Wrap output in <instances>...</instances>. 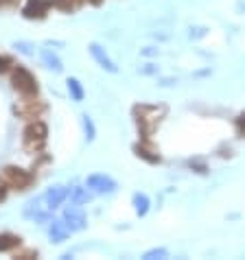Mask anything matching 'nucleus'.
<instances>
[{
  "mask_svg": "<svg viewBox=\"0 0 245 260\" xmlns=\"http://www.w3.org/2000/svg\"><path fill=\"white\" fill-rule=\"evenodd\" d=\"M85 188L97 192V194H110L118 188L116 179H112L110 175H103V173H97V175H90L88 182H85Z\"/></svg>",
  "mask_w": 245,
  "mask_h": 260,
  "instance_id": "5",
  "label": "nucleus"
},
{
  "mask_svg": "<svg viewBox=\"0 0 245 260\" xmlns=\"http://www.w3.org/2000/svg\"><path fill=\"white\" fill-rule=\"evenodd\" d=\"M83 129H85V134H88V136H85V138H88V140L95 138V125H92V120H90L88 114H85V116H83Z\"/></svg>",
  "mask_w": 245,
  "mask_h": 260,
  "instance_id": "18",
  "label": "nucleus"
},
{
  "mask_svg": "<svg viewBox=\"0 0 245 260\" xmlns=\"http://www.w3.org/2000/svg\"><path fill=\"white\" fill-rule=\"evenodd\" d=\"M134 206H136V212H138L140 216H145L147 210H149V199L145 197V194H136V197H134Z\"/></svg>",
  "mask_w": 245,
  "mask_h": 260,
  "instance_id": "17",
  "label": "nucleus"
},
{
  "mask_svg": "<svg viewBox=\"0 0 245 260\" xmlns=\"http://www.w3.org/2000/svg\"><path fill=\"white\" fill-rule=\"evenodd\" d=\"M48 234H50V238H53L55 243H62V241H66V238H68L70 230H68V225L64 221H53V225H50V230H48Z\"/></svg>",
  "mask_w": 245,
  "mask_h": 260,
  "instance_id": "11",
  "label": "nucleus"
},
{
  "mask_svg": "<svg viewBox=\"0 0 245 260\" xmlns=\"http://www.w3.org/2000/svg\"><path fill=\"white\" fill-rule=\"evenodd\" d=\"M64 223L68 225L70 232H75V230H83L85 228V214L83 210L79 208V204H73L64 214Z\"/></svg>",
  "mask_w": 245,
  "mask_h": 260,
  "instance_id": "8",
  "label": "nucleus"
},
{
  "mask_svg": "<svg viewBox=\"0 0 245 260\" xmlns=\"http://www.w3.org/2000/svg\"><path fill=\"white\" fill-rule=\"evenodd\" d=\"M3 199H5V188L0 186V201H3Z\"/></svg>",
  "mask_w": 245,
  "mask_h": 260,
  "instance_id": "22",
  "label": "nucleus"
},
{
  "mask_svg": "<svg viewBox=\"0 0 245 260\" xmlns=\"http://www.w3.org/2000/svg\"><path fill=\"white\" fill-rule=\"evenodd\" d=\"M236 129H239L241 136H245V114H243V116H239V120H236Z\"/></svg>",
  "mask_w": 245,
  "mask_h": 260,
  "instance_id": "20",
  "label": "nucleus"
},
{
  "mask_svg": "<svg viewBox=\"0 0 245 260\" xmlns=\"http://www.w3.org/2000/svg\"><path fill=\"white\" fill-rule=\"evenodd\" d=\"M66 197H68V190L64 188V186H50V188L42 194V204L53 212L55 208H59L64 201H66Z\"/></svg>",
  "mask_w": 245,
  "mask_h": 260,
  "instance_id": "6",
  "label": "nucleus"
},
{
  "mask_svg": "<svg viewBox=\"0 0 245 260\" xmlns=\"http://www.w3.org/2000/svg\"><path fill=\"white\" fill-rule=\"evenodd\" d=\"M90 53H92V57H95V61L99 63L101 68H105L107 72H116L118 68L114 66V61L107 57V53H105V48H101L99 44H90Z\"/></svg>",
  "mask_w": 245,
  "mask_h": 260,
  "instance_id": "9",
  "label": "nucleus"
},
{
  "mask_svg": "<svg viewBox=\"0 0 245 260\" xmlns=\"http://www.w3.org/2000/svg\"><path fill=\"white\" fill-rule=\"evenodd\" d=\"M167 256H169L167 249H151V251H147V254H145L147 260H151V258H167Z\"/></svg>",
  "mask_w": 245,
  "mask_h": 260,
  "instance_id": "19",
  "label": "nucleus"
},
{
  "mask_svg": "<svg viewBox=\"0 0 245 260\" xmlns=\"http://www.w3.org/2000/svg\"><path fill=\"white\" fill-rule=\"evenodd\" d=\"M68 92H70V96H73V101H83V88H81V83L77 81V79H68Z\"/></svg>",
  "mask_w": 245,
  "mask_h": 260,
  "instance_id": "16",
  "label": "nucleus"
},
{
  "mask_svg": "<svg viewBox=\"0 0 245 260\" xmlns=\"http://www.w3.org/2000/svg\"><path fill=\"white\" fill-rule=\"evenodd\" d=\"M46 138H48V127L44 122L35 120L24 129V149L33 151V153L35 151H42L46 144Z\"/></svg>",
  "mask_w": 245,
  "mask_h": 260,
  "instance_id": "3",
  "label": "nucleus"
},
{
  "mask_svg": "<svg viewBox=\"0 0 245 260\" xmlns=\"http://www.w3.org/2000/svg\"><path fill=\"white\" fill-rule=\"evenodd\" d=\"M16 112L20 114V116H24V118H38L40 114L44 112V105L38 103V101H26L24 105L16 107Z\"/></svg>",
  "mask_w": 245,
  "mask_h": 260,
  "instance_id": "10",
  "label": "nucleus"
},
{
  "mask_svg": "<svg viewBox=\"0 0 245 260\" xmlns=\"http://www.w3.org/2000/svg\"><path fill=\"white\" fill-rule=\"evenodd\" d=\"M136 153H138L140 157H145L147 162H154V164L160 162V153L151 147H145V144H138V147H136Z\"/></svg>",
  "mask_w": 245,
  "mask_h": 260,
  "instance_id": "13",
  "label": "nucleus"
},
{
  "mask_svg": "<svg viewBox=\"0 0 245 260\" xmlns=\"http://www.w3.org/2000/svg\"><path fill=\"white\" fill-rule=\"evenodd\" d=\"M53 7V0H28V3L24 5V18L28 20H40V18H44L48 9Z\"/></svg>",
  "mask_w": 245,
  "mask_h": 260,
  "instance_id": "7",
  "label": "nucleus"
},
{
  "mask_svg": "<svg viewBox=\"0 0 245 260\" xmlns=\"http://www.w3.org/2000/svg\"><path fill=\"white\" fill-rule=\"evenodd\" d=\"M11 83H13V88H16L20 94H24V96H35L38 94V81H35V77L22 66H18L16 70H13Z\"/></svg>",
  "mask_w": 245,
  "mask_h": 260,
  "instance_id": "4",
  "label": "nucleus"
},
{
  "mask_svg": "<svg viewBox=\"0 0 245 260\" xmlns=\"http://www.w3.org/2000/svg\"><path fill=\"white\" fill-rule=\"evenodd\" d=\"M81 5H83V0H53V7H57L62 11H75Z\"/></svg>",
  "mask_w": 245,
  "mask_h": 260,
  "instance_id": "15",
  "label": "nucleus"
},
{
  "mask_svg": "<svg viewBox=\"0 0 245 260\" xmlns=\"http://www.w3.org/2000/svg\"><path fill=\"white\" fill-rule=\"evenodd\" d=\"M134 116H136V122H138L140 132L145 136H151L156 132V127L160 125L164 110L162 107H154V105H140L134 110Z\"/></svg>",
  "mask_w": 245,
  "mask_h": 260,
  "instance_id": "1",
  "label": "nucleus"
},
{
  "mask_svg": "<svg viewBox=\"0 0 245 260\" xmlns=\"http://www.w3.org/2000/svg\"><path fill=\"white\" fill-rule=\"evenodd\" d=\"M0 3H3V5H7V3H13V0H0Z\"/></svg>",
  "mask_w": 245,
  "mask_h": 260,
  "instance_id": "23",
  "label": "nucleus"
},
{
  "mask_svg": "<svg viewBox=\"0 0 245 260\" xmlns=\"http://www.w3.org/2000/svg\"><path fill=\"white\" fill-rule=\"evenodd\" d=\"M9 63H11V61L7 59V57H0V72H5L7 68H9Z\"/></svg>",
  "mask_w": 245,
  "mask_h": 260,
  "instance_id": "21",
  "label": "nucleus"
},
{
  "mask_svg": "<svg viewBox=\"0 0 245 260\" xmlns=\"http://www.w3.org/2000/svg\"><path fill=\"white\" fill-rule=\"evenodd\" d=\"M20 241L22 238L16 236V234H9V232H5V234H0V251H11V249H16Z\"/></svg>",
  "mask_w": 245,
  "mask_h": 260,
  "instance_id": "12",
  "label": "nucleus"
},
{
  "mask_svg": "<svg viewBox=\"0 0 245 260\" xmlns=\"http://www.w3.org/2000/svg\"><path fill=\"white\" fill-rule=\"evenodd\" d=\"M0 184L7 188H16V190H24L33 184V175L20 166H5L0 171Z\"/></svg>",
  "mask_w": 245,
  "mask_h": 260,
  "instance_id": "2",
  "label": "nucleus"
},
{
  "mask_svg": "<svg viewBox=\"0 0 245 260\" xmlns=\"http://www.w3.org/2000/svg\"><path fill=\"white\" fill-rule=\"evenodd\" d=\"M42 59H44V63H46V68H50V70H57L59 72L62 70V61H59V57H57L55 53H50V50H42Z\"/></svg>",
  "mask_w": 245,
  "mask_h": 260,
  "instance_id": "14",
  "label": "nucleus"
}]
</instances>
